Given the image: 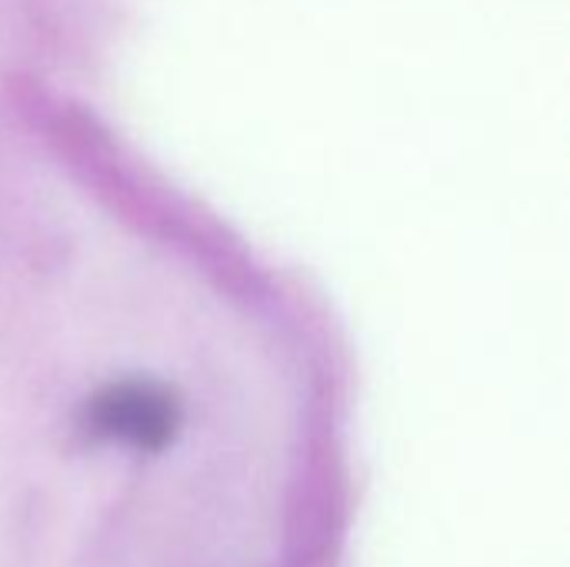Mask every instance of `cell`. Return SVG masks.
Here are the masks:
<instances>
[{
  "label": "cell",
  "mask_w": 570,
  "mask_h": 567,
  "mask_svg": "<svg viewBox=\"0 0 570 567\" xmlns=\"http://www.w3.org/2000/svg\"><path fill=\"white\" fill-rule=\"evenodd\" d=\"M180 424V408L170 391L150 381H124L100 391L87 408V428L97 438L127 441L144 451H160Z\"/></svg>",
  "instance_id": "cell-1"
}]
</instances>
